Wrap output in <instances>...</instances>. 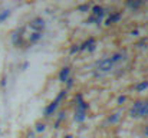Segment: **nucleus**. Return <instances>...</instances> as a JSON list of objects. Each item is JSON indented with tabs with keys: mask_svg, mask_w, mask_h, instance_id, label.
<instances>
[{
	"mask_svg": "<svg viewBox=\"0 0 148 138\" xmlns=\"http://www.w3.org/2000/svg\"><path fill=\"white\" fill-rule=\"evenodd\" d=\"M69 73H71V68H69V66L62 68L60 72H59V81H60V82H66V81L69 79Z\"/></svg>",
	"mask_w": 148,
	"mask_h": 138,
	"instance_id": "8",
	"label": "nucleus"
},
{
	"mask_svg": "<svg viewBox=\"0 0 148 138\" xmlns=\"http://www.w3.org/2000/svg\"><path fill=\"white\" fill-rule=\"evenodd\" d=\"M75 99H76V111H84V112H86V109L89 108V105L84 101L82 93H76Z\"/></svg>",
	"mask_w": 148,
	"mask_h": 138,
	"instance_id": "5",
	"label": "nucleus"
},
{
	"mask_svg": "<svg viewBox=\"0 0 148 138\" xmlns=\"http://www.w3.org/2000/svg\"><path fill=\"white\" fill-rule=\"evenodd\" d=\"M132 118H140V117H148V101H137L134 106L130 111Z\"/></svg>",
	"mask_w": 148,
	"mask_h": 138,
	"instance_id": "1",
	"label": "nucleus"
},
{
	"mask_svg": "<svg viewBox=\"0 0 148 138\" xmlns=\"http://www.w3.org/2000/svg\"><path fill=\"white\" fill-rule=\"evenodd\" d=\"M89 7H91L89 3H84V4H79V6H78V10H79V12H88Z\"/></svg>",
	"mask_w": 148,
	"mask_h": 138,
	"instance_id": "15",
	"label": "nucleus"
},
{
	"mask_svg": "<svg viewBox=\"0 0 148 138\" xmlns=\"http://www.w3.org/2000/svg\"><path fill=\"white\" fill-rule=\"evenodd\" d=\"M65 96H66V91H60V92H59V95L56 96V99H55L53 102H50L49 105L46 106V109H45V112H43V114H45V117H50V115L56 111V108L59 106L60 101H62Z\"/></svg>",
	"mask_w": 148,
	"mask_h": 138,
	"instance_id": "2",
	"label": "nucleus"
},
{
	"mask_svg": "<svg viewBox=\"0 0 148 138\" xmlns=\"http://www.w3.org/2000/svg\"><path fill=\"white\" fill-rule=\"evenodd\" d=\"M66 85H68V88H71V87L73 85V79H72V78H69V79L66 81Z\"/></svg>",
	"mask_w": 148,
	"mask_h": 138,
	"instance_id": "20",
	"label": "nucleus"
},
{
	"mask_svg": "<svg viewBox=\"0 0 148 138\" xmlns=\"http://www.w3.org/2000/svg\"><path fill=\"white\" fill-rule=\"evenodd\" d=\"M94 45H97V43H95V39H94V38H89V39L85 41L82 45H79V50H85V49H88V47H91V46H94Z\"/></svg>",
	"mask_w": 148,
	"mask_h": 138,
	"instance_id": "9",
	"label": "nucleus"
},
{
	"mask_svg": "<svg viewBox=\"0 0 148 138\" xmlns=\"http://www.w3.org/2000/svg\"><path fill=\"white\" fill-rule=\"evenodd\" d=\"M86 119V112L84 111H76L75 112V121L76 122H84Z\"/></svg>",
	"mask_w": 148,
	"mask_h": 138,
	"instance_id": "10",
	"label": "nucleus"
},
{
	"mask_svg": "<svg viewBox=\"0 0 148 138\" xmlns=\"http://www.w3.org/2000/svg\"><path fill=\"white\" fill-rule=\"evenodd\" d=\"M115 138H119V137H115Z\"/></svg>",
	"mask_w": 148,
	"mask_h": 138,
	"instance_id": "24",
	"label": "nucleus"
},
{
	"mask_svg": "<svg viewBox=\"0 0 148 138\" xmlns=\"http://www.w3.org/2000/svg\"><path fill=\"white\" fill-rule=\"evenodd\" d=\"M148 88V81H143V82H140L137 87H135V89L138 92H143L144 89H147Z\"/></svg>",
	"mask_w": 148,
	"mask_h": 138,
	"instance_id": "12",
	"label": "nucleus"
},
{
	"mask_svg": "<svg viewBox=\"0 0 148 138\" xmlns=\"http://www.w3.org/2000/svg\"><path fill=\"white\" fill-rule=\"evenodd\" d=\"M92 16H94V17H97V19H101V20H102V17L105 16V9H103L102 6H99V4L92 6Z\"/></svg>",
	"mask_w": 148,
	"mask_h": 138,
	"instance_id": "6",
	"label": "nucleus"
},
{
	"mask_svg": "<svg viewBox=\"0 0 148 138\" xmlns=\"http://www.w3.org/2000/svg\"><path fill=\"white\" fill-rule=\"evenodd\" d=\"M65 138H72V135H66V137Z\"/></svg>",
	"mask_w": 148,
	"mask_h": 138,
	"instance_id": "23",
	"label": "nucleus"
},
{
	"mask_svg": "<svg viewBox=\"0 0 148 138\" xmlns=\"http://www.w3.org/2000/svg\"><path fill=\"white\" fill-rule=\"evenodd\" d=\"M122 17V13L121 12H116V13H111L109 16H108V19L105 20V25H112V23H115V22H118L119 19Z\"/></svg>",
	"mask_w": 148,
	"mask_h": 138,
	"instance_id": "7",
	"label": "nucleus"
},
{
	"mask_svg": "<svg viewBox=\"0 0 148 138\" xmlns=\"http://www.w3.org/2000/svg\"><path fill=\"white\" fill-rule=\"evenodd\" d=\"M45 128H46L45 124H38V125H36V133H43Z\"/></svg>",
	"mask_w": 148,
	"mask_h": 138,
	"instance_id": "17",
	"label": "nucleus"
},
{
	"mask_svg": "<svg viewBox=\"0 0 148 138\" xmlns=\"http://www.w3.org/2000/svg\"><path fill=\"white\" fill-rule=\"evenodd\" d=\"M33 30H36V32H40V33H43V30H45V26H46V23H45V20L42 19V17H35V19H32L29 23H27Z\"/></svg>",
	"mask_w": 148,
	"mask_h": 138,
	"instance_id": "3",
	"label": "nucleus"
},
{
	"mask_svg": "<svg viewBox=\"0 0 148 138\" xmlns=\"http://www.w3.org/2000/svg\"><path fill=\"white\" fill-rule=\"evenodd\" d=\"M10 13H12V12H10L9 9H4V10H1V12H0V23H1V22H4V20H6V19L10 16Z\"/></svg>",
	"mask_w": 148,
	"mask_h": 138,
	"instance_id": "11",
	"label": "nucleus"
},
{
	"mask_svg": "<svg viewBox=\"0 0 148 138\" xmlns=\"http://www.w3.org/2000/svg\"><path fill=\"white\" fill-rule=\"evenodd\" d=\"M125 101H127V96H125V95H122V96L118 98V104H122V102H125Z\"/></svg>",
	"mask_w": 148,
	"mask_h": 138,
	"instance_id": "19",
	"label": "nucleus"
},
{
	"mask_svg": "<svg viewBox=\"0 0 148 138\" xmlns=\"http://www.w3.org/2000/svg\"><path fill=\"white\" fill-rule=\"evenodd\" d=\"M109 59L112 60V63H115V62H119V60H122V53H114V55H112Z\"/></svg>",
	"mask_w": 148,
	"mask_h": 138,
	"instance_id": "13",
	"label": "nucleus"
},
{
	"mask_svg": "<svg viewBox=\"0 0 148 138\" xmlns=\"http://www.w3.org/2000/svg\"><path fill=\"white\" fill-rule=\"evenodd\" d=\"M118 119H119V115H118V114H114L112 117H109V118H108V121H109L111 124H114V122H116Z\"/></svg>",
	"mask_w": 148,
	"mask_h": 138,
	"instance_id": "16",
	"label": "nucleus"
},
{
	"mask_svg": "<svg viewBox=\"0 0 148 138\" xmlns=\"http://www.w3.org/2000/svg\"><path fill=\"white\" fill-rule=\"evenodd\" d=\"M97 66H98L99 71H102V72H109L114 68V63H112V60L109 58H103V59H101L97 63Z\"/></svg>",
	"mask_w": 148,
	"mask_h": 138,
	"instance_id": "4",
	"label": "nucleus"
},
{
	"mask_svg": "<svg viewBox=\"0 0 148 138\" xmlns=\"http://www.w3.org/2000/svg\"><path fill=\"white\" fill-rule=\"evenodd\" d=\"M76 52H79V45H73L71 47V53H72V55L76 53Z\"/></svg>",
	"mask_w": 148,
	"mask_h": 138,
	"instance_id": "18",
	"label": "nucleus"
},
{
	"mask_svg": "<svg viewBox=\"0 0 148 138\" xmlns=\"http://www.w3.org/2000/svg\"><path fill=\"white\" fill-rule=\"evenodd\" d=\"M145 135H147V137H148V127H147V128H145Z\"/></svg>",
	"mask_w": 148,
	"mask_h": 138,
	"instance_id": "22",
	"label": "nucleus"
},
{
	"mask_svg": "<svg viewBox=\"0 0 148 138\" xmlns=\"http://www.w3.org/2000/svg\"><path fill=\"white\" fill-rule=\"evenodd\" d=\"M131 35H134V36H138V30H132V33Z\"/></svg>",
	"mask_w": 148,
	"mask_h": 138,
	"instance_id": "21",
	"label": "nucleus"
},
{
	"mask_svg": "<svg viewBox=\"0 0 148 138\" xmlns=\"http://www.w3.org/2000/svg\"><path fill=\"white\" fill-rule=\"evenodd\" d=\"M127 6H130L132 9H137V7L143 6V1H127Z\"/></svg>",
	"mask_w": 148,
	"mask_h": 138,
	"instance_id": "14",
	"label": "nucleus"
}]
</instances>
